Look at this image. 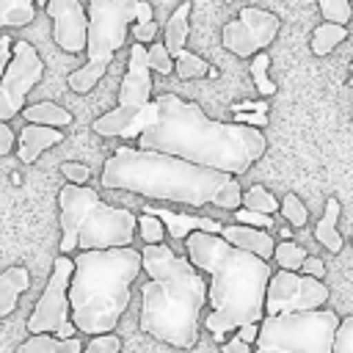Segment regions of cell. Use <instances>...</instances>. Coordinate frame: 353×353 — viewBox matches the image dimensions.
<instances>
[{"mask_svg": "<svg viewBox=\"0 0 353 353\" xmlns=\"http://www.w3.org/2000/svg\"><path fill=\"white\" fill-rule=\"evenodd\" d=\"M30 287V273L22 265H11L0 273V317H8L17 309L19 295H25Z\"/></svg>", "mask_w": 353, "mask_h": 353, "instance_id": "18", "label": "cell"}, {"mask_svg": "<svg viewBox=\"0 0 353 353\" xmlns=\"http://www.w3.org/2000/svg\"><path fill=\"white\" fill-rule=\"evenodd\" d=\"M44 14L52 19V39L61 50L77 55L85 50L88 11L80 0H47Z\"/></svg>", "mask_w": 353, "mask_h": 353, "instance_id": "14", "label": "cell"}, {"mask_svg": "<svg viewBox=\"0 0 353 353\" xmlns=\"http://www.w3.org/2000/svg\"><path fill=\"white\" fill-rule=\"evenodd\" d=\"M339 212H342L339 199H334V196L325 199V210H323V215H320V221H317V226H314L317 243L325 245L331 254H339V251H342V234H339V229H336Z\"/></svg>", "mask_w": 353, "mask_h": 353, "instance_id": "19", "label": "cell"}, {"mask_svg": "<svg viewBox=\"0 0 353 353\" xmlns=\"http://www.w3.org/2000/svg\"><path fill=\"white\" fill-rule=\"evenodd\" d=\"M234 121H243V124H254V127H265L268 124V113L265 110H234Z\"/></svg>", "mask_w": 353, "mask_h": 353, "instance_id": "38", "label": "cell"}, {"mask_svg": "<svg viewBox=\"0 0 353 353\" xmlns=\"http://www.w3.org/2000/svg\"><path fill=\"white\" fill-rule=\"evenodd\" d=\"M328 301V287L323 279L309 276L303 270L279 268L268 279L265 290V314L279 312H298V309H317Z\"/></svg>", "mask_w": 353, "mask_h": 353, "instance_id": "12", "label": "cell"}, {"mask_svg": "<svg viewBox=\"0 0 353 353\" xmlns=\"http://www.w3.org/2000/svg\"><path fill=\"white\" fill-rule=\"evenodd\" d=\"M85 347H88V353H119L121 350V339L113 331H102V334H91Z\"/></svg>", "mask_w": 353, "mask_h": 353, "instance_id": "33", "label": "cell"}, {"mask_svg": "<svg viewBox=\"0 0 353 353\" xmlns=\"http://www.w3.org/2000/svg\"><path fill=\"white\" fill-rule=\"evenodd\" d=\"M334 353H353V314L339 320L334 334Z\"/></svg>", "mask_w": 353, "mask_h": 353, "instance_id": "34", "label": "cell"}, {"mask_svg": "<svg viewBox=\"0 0 353 353\" xmlns=\"http://www.w3.org/2000/svg\"><path fill=\"white\" fill-rule=\"evenodd\" d=\"M11 44H14L11 36H0V74H3L6 63H8V58H11Z\"/></svg>", "mask_w": 353, "mask_h": 353, "instance_id": "43", "label": "cell"}, {"mask_svg": "<svg viewBox=\"0 0 353 353\" xmlns=\"http://www.w3.org/2000/svg\"><path fill=\"white\" fill-rule=\"evenodd\" d=\"M157 119V102H152V66L146 58V44L138 41L130 50L127 72L119 85V102L113 110L94 119L91 130L97 135H121V138H138L141 130H146Z\"/></svg>", "mask_w": 353, "mask_h": 353, "instance_id": "9", "label": "cell"}, {"mask_svg": "<svg viewBox=\"0 0 353 353\" xmlns=\"http://www.w3.org/2000/svg\"><path fill=\"white\" fill-rule=\"evenodd\" d=\"M232 110H268V105L265 102H237V105H232Z\"/></svg>", "mask_w": 353, "mask_h": 353, "instance_id": "45", "label": "cell"}, {"mask_svg": "<svg viewBox=\"0 0 353 353\" xmlns=\"http://www.w3.org/2000/svg\"><path fill=\"white\" fill-rule=\"evenodd\" d=\"M347 83H350V85H353V63H350V80H347Z\"/></svg>", "mask_w": 353, "mask_h": 353, "instance_id": "47", "label": "cell"}, {"mask_svg": "<svg viewBox=\"0 0 353 353\" xmlns=\"http://www.w3.org/2000/svg\"><path fill=\"white\" fill-rule=\"evenodd\" d=\"M174 72L179 80H193V77H204L210 72V63L204 58H199L196 52L182 47L174 52Z\"/></svg>", "mask_w": 353, "mask_h": 353, "instance_id": "25", "label": "cell"}, {"mask_svg": "<svg viewBox=\"0 0 353 353\" xmlns=\"http://www.w3.org/2000/svg\"><path fill=\"white\" fill-rule=\"evenodd\" d=\"M44 77V61L30 41H14L11 58L0 74V121H11L30 94V88Z\"/></svg>", "mask_w": 353, "mask_h": 353, "instance_id": "11", "label": "cell"}, {"mask_svg": "<svg viewBox=\"0 0 353 353\" xmlns=\"http://www.w3.org/2000/svg\"><path fill=\"white\" fill-rule=\"evenodd\" d=\"M301 270H303V273H309V276L323 279V276H325V262H323L320 256H309V254H306V259H303Z\"/></svg>", "mask_w": 353, "mask_h": 353, "instance_id": "40", "label": "cell"}, {"mask_svg": "<svg viewBox=\"0 0 353 353\" xmlns=\"http://www.w3.org/2000/svg\"><path fill=\"white\" fill-rule=\"evenodd\" d=\"M141 270L149 276L141 284V331L171 347H193L207 303L201 270L163 240L141 248Z\"/></svg>", "mask_w": 353, "mask_h": 353, "instance_id": "4", "label": "cell"}, {"mask_svg": "<svg viewBox=\"0 0 353 353\" xmlns=\"http://www.w3.org/2000/svg\"><path fill=\"white\" fill-rule=\"evenodd\" d=\"M279 28H281V19L273 11H265V8H256V6H245L237 19L226 22L221 28V44L229 52L240 55V58H251L254 52H259L268 44H273Z\"/></svg>", "mask_w": 353, "mask_h": 353, "instance_id": "13", "label": "cell"}, {"mask_svg": "<svg viewBox=\"0 0 353 353\" xmlns=\"http://www.w3.org/2000/svg\"><path fill=\"white\" fill-rule=\"evenodd\" d=\"M268 66H270V55L265 52V50H259V52H254L251 55V77H254V85H256V91L262 94V97H273L276 94V83L268 77Z\"/></svg>", "mask_w": 353, "mask_h": 353, "instance_id": "26", "label": "cell"}, {"mask_svg": "<svg viewBox=\"0 0 353 353\" xmlns=\"http://www.w3.org/2000/svg\"><path fill=\"white\" fill-rule=\"evenodd\" d=\"M135 229L141 232L143 243H160V240L165 237V223H163L157 215H152V212L138 215V226H135Z\"/></svg>", "mask_w": 353, "mask_h": 353, "instance_id": "31", "label": "cell"}, {"mask_svg": "<svg viewBox=\"0 0 353 353\" xmlns=\"http://www.w3.org/2000/svg\"><path fill=\"white\" fill-rule=\"evenodd\" d=\"M152 17H154L152 6H149L146 0H135V22H146V19H152Z\"/></svg>", "mask_w": 353, "mask_h": 353, "instance_id": "44", "label": "cell"}, {"mask_svg": "<svg viewBox=\"0 0 353 353\" xmlns=\"http://www.w3.org/2000/svg\"><path fill=\"white\" fill-rule=\"evenodd\" d=\"M234 212V221L237 223H248V226H259V229H268V226H273L276 221H273V215H268V212H259V210H248V207H237V210H232Z\"/></svg>", "mask_w": 353, "mask_h": 353, "instance_id": "35", "label": "cell"}, {"mask_svg": "<svg viewBox=\"0 0 353 353\" xmlns=\"http://www.w3.org/2000/svg\"><path fill=\"white\" fill-rule=\"evenodd\" d=\"M243 207L259 210V212H268V215H276V212H279V199H276L265 185H251V188L243 193Z\"/></svg>", "mask_w": 353, "mask_h": 353, "instance_id": "27", "label": "cell"}, {"mask_svg": "<svg viewBox=\"0 0 353 353\" xmlns=\"http://www.w3.org/2000/svg\"><path fill=\"white\" fill-rule=\"evenodd\" d=\"M320 14H323V19H328V22L345 25V22H350V17H353V6H350V0H320Z\"/></svg>", "mask_w": 353, "mask_h": 353, "instance_id": "32", "label": "cell"}, {"mask_svg": "<svg viewBox=\"0 0 353 353\" xmlns=\"http://www.w3.org/2000/svg\"><path fill=\"white\" fill-rule=\"evenodd\" d=\"M83 342L77 336H55L50 331L41 334H30L28 342L19 345V353H80Z\"/></svg>", "mask_w": 353, "mask_h": 353, "instance_id": "20", "label": "cell"}, {"mask_svg": "<svg viewBox=\"0 0 353 353\" xmlns=\"http://www.w3.org/2000/svg\"><path fill=\"white\" fill-rule=\"evenodd\" d=\"M72 270H74V259H69V254H58L55 262H52V273L47 279V287L44 292L39 295L25 328L30 334H41V331H50L55 336H74L77 334V325L72 323L69 312V279H72Z\"/></svg>", "mask_w": 353, "mask_h": 353, "instance_id": "10", "label": "cell"}, {"mask_svg": "<svg viewBox=\"0 0 353 353\" xmlns=\"http://www.w3.org/2000/svg\"><path fill=\"white\" fill-rule=\"evenodd\" d=\"M185 248L188 259L201 273H210L207 301L212 312L201 325L215 342H223V336L237 325L259 323L265 317V290L273 273L268 259L232 245L218 232L204 229H193L185 237Z\"/></svg>", "mask_w": 353, "mask_h": 353, "instance_id": "3", "label": "cell"}, {"mask_svg": "<svg viewBox=\"0 0 353 353\" xmlns=\"http://www.w3.org/2000/svg\"><path fill=\"white\" fill-rule=\"evenodd\" d=\"M141 273V251L132 245L85 248L74 256L69 279V317L83 334L113 331L130 306L132 281Z\"/></svg>", "mask_w": 353, "mask_h": 353, "instance_id": "5", "label": "cell"}, {"mask_svg": "<svg viewBox=\"0 0 353 353\" xmlns=\"http://www.w3.org/2000/svg\"><path fill=\"white\" fill-rule=\"evenodd\" d=\"M130 22H135V0H88V61L66 74V85L72 91L88 94L102 80V74L113 63V55L127 41Z\"/></svg>", "mask_w": 353, "mask_h": 353, "instance_id": "7", "label": "cell"}, {"mask_svg": "<svg viewBox=\"0 0 353 353\" xmlns=\"http://www.w3.org/2000/svg\"><path fill=\"white\" fill-rule=\"evenodd\" d=\"M146 58H149V66L157 72V74H171L174 72V55L168 52V47H165V41H152L149 47H146Z\"/></svg>", "mask_w": 353, "mask_h": 353, "instance_id": "30", "label": "cell"}, {"mask_svg": "<svg viewBox=\"0 0 353 353\" xmlns=\"http://www.w3.org/2000/svg\"><path fill=\"white\" fill-rule=\"evenodd\" d=\"M36 17L33 0H0V28H25Z\"/></svg>", "mask_w": 353, "mask_h": 353, "instance_id": "23", "label": "cell"}, {"mask_svg": "<svg viewBox=\"0 0 353 353\" xmlns=\"http://www.w3.org/2000/svg\"><path fill=\"white\" fill-rule=\"evenodd\" d=\"M347 39V28L345 25H339V22H320L317 28H314V33H312V52L314 55H328L339 41H345Z\"/></svg>", "mask_w": 353, "mask_h": 353, "instance_id": "24", "label": "cell"}, {"mask_svg": "<svg viewBox=\"0 0 353 353\" xmlns=\"http://www.w3.org/2000/svg\"><path fill=\"white\" fill-rule=\"evenodd\" d=\"M19 113H22V119L36 121V124H52V127L72 124V113L66 108H61L58 102H33V105H25Z\"/></svg>", "mask_w": 353, "mask_h": 353, "instance_id": "22", "label": "cell"}, {"mask_svg": "<svg viewBox=\"0 0 353 353\" xmlns=\"http://www.w3.org/2000/svg\"><path fill=\"white\" fill-rule=\"evenodd\" d=\"M188 19H190V0L179 3V6L171 11L168 22H165L163 41H165V47H168L171 55L188 44V33H190V22H188Z\"/></svg>", "mask_w": 353, "mask_h": 353, "instance_id": "21", "label": "cell"}, {"mask_svg": "<svg viewBox=\"0 0 353 353\" xmlns=\"http://www.w3.org/2000/svg\"><path fill=\"white\" fill-rule=\"evenodd\" d=\"M234 334L240 336V339H245V342H256V334H259V323H243V325H237L234 328Z\"/></svg>", "mask_w": 353, "mask_h": 353, "instance_id": "42", "label": "cell"}, {"mask_svg": "<svg viewBox=\"0 0 353 353\" xmlns=\"http://www.w3.org/2000/svg\"><path fill=\"white\" fill-rule=\"evenodd\" d=\"M33 3H39V6H41V8H44V6H47V0H33Z\"/></svg>", "mask_w": 353, "mask_h": 353, "instance_id": "46", "label": "cell"}, {"mask_svg": "<svg viewBox=\"0 0 353 353\" xmlns=\"http://www.w3.org/2000/svg\"><path fill=\"white\" fill-rule=\"evenodd\" d=\"M63 141V132L61 127H52V124H36V121H28L19 135H17V149H19V160L25 165L36 163L39 154L50 146H58Z\"/></svg>", "mask_w": 353, "mask_h": 353, "instance_id": "15", "label": "cell"}, {"mask_svg": "<svg viewBox=\"0 0 353 353\" xmlns=\"http://www.w3.org/2000/svg\"><path fill=\"white\" fill-rule=\"evenodd\" d=\"M221 350H223V353H248V350H254V345L245 342V339H240V336L234 334V339L221 342Z\"/></svg>", "mask_w": 353, "mask_h": 353, "instance_id": "41", "label": "cell"}, {"mask_svg": "<svg viewBox=\"0 0 353 353\" xmlns=\"http://www.w3.org/2000/svg\"><path fill=\"white\" fill-rule=\"evenodd\" d=\"M99 182L108 190H132L188 207L215 204L221 210H237L243 204L234 174L141 146H119L105 160Z\"/></svg>", "mask_w": 353, "mask_h": 353, "instance_id": "2", "label": "cell"}, {"mask_svg": "<svg viewBox=\"0 0 353 353\" xmlns=\"http://www.w3.org/2000/svg\"><path fill=\"white\" fill-rule=\"evenodd\" d=\"M143 212H152L157 215L163 223H165V232L174 237V240H185L193 229H204V232H221V221L215 218H199V215H188V212H171L165 207H154V204H146Z\"/></svg>", "mask_w": 353, "mask_h": 353, "instance_id": "17", "label": "cell"}, {"mask_svg": "<svg viewBox=\"0 0 353 353\" xmlns=\"http://www.w3.org/2000/svg\"><path fill=\"white\" fill-rule=\"evenodd\" d=\"M154 102L157 119L135 138L141 149L168 152L234 176L245 174L268 149L265 132L254 124L215 121L199 108V102L176 94H160Z\"/></svg>", "mask_w": 353, "mask_h": 353, "instance_id": "1", "label": "cell"}, {"mask_svg": "<svg viewBox=\"0 0 353 353\" xmlns=\"http://www.w3.org/2000/svg\"><path fill=\"white\" fill-rule=\"evenodd\" d=\"M17 146V132L8 127V121H0V157L11 154Z\"/></svg>", "mask_w": 353, "mask_h": 353, "instance_id": "39", "label": "cell"}, {"mask_svg": "<svg viewBox=\"0 0 353 353\" xmlns=\"http://www.w3.org/2000/svg\"><path fill=\"white\" fill-rule=\"evenodd\" d=\"M58 168H61V174L66 176V182H74V185H85V182H88V176H91L88 165L74 163V160H63Z\"/></svg>", "mask_w": 353, "mask_h": 353, "instance_id": "36", "label": "cell"}, {"mask_svg": "<svg viewBox=\"0 0 353 353\" xmlns=\"http://www.w3.org/2000/svg\"><path fill=\"white\" fill-rule=\"evenodd\" d=\"M61 207V254L85 248H113L130 245L138 218L132 210L105 204L88 185L66 182L58 190Z\"/></svg>", "mask_w": 353, "mask_h": 353, "instance_id": "6", "label": "cell"}, {"mask_svg": "<svg viewBox=\"0 0 353 353\" xmlns=\"http://www.w3.org/2000/svg\"><path fill=\"white\" fill-rule=\"evenodd\" d=\"M279 212H281V218L290 221V226H295V229H301V226L309 221V210H306V204H303L295 193H287V196L279 201Z\"/></svg>", "mask_w": 353, "mask_h": 353, "instance_id": "29", "label": "cell"}, {"mask_svg": "<svg viewBox=\"0 0 353 353\" xmlns=\"http://www.w3.org/2000/svg\"><path fill=\"white\" fill-rule=\"evenodd\" d=\"M339 314L334 309H298L265 314L254 347L262 353H334Z\"/></svg>", "mask_w": 353, "mask_h": 353, "instance_id": "8", "label": "cell"}, {"mask_svg": "<svg viewBox=\"0 0 353 353\" xmlns=\"http://www.w3.org/2000/svg\"><path fill=\"white\" fill-rule=\"evenodd\" d=\"M132 39H135V41H143V44L154 41V39H157V22H154V17L146 19V22H135V25H132Z\"/></svg>", "mask_w": 353, "mask_h": 353, "instance_id": "37", "label": "cell"}, {"mask_svg": "<svg viewBox=\"0 0 353 353\" xmlns=\"http://www.w3.org/2000/svg\"><path fill=\"white\" fill-rule=\"evenodd\" d=\"M218 234H221L223 240H229L232 245H237V248H245V251H251V254H256V256H262V259H273L276 240H273L265 229H259V226L226 223V226H221Z\"/></svg>", "mask_w": 353, "mask_h": 353, "instance_id": "16", "label": "cell"}, {"mask_svg": "<svg viewBox=\"0 0 353 353\" xmlns=\"http://www.w3.org/2000/svg\"><path fill=\"white\" fill-rule=\"evenodd\" d=\"M273 259L279 268H287V270H301L303 259H306V248L292 243L290 237H284V243H276L273 248Z\"/></svg>", "mask_w": 353, "mask_h": 353, "instance_id": "28", "label": "cell"}]
</instances>
